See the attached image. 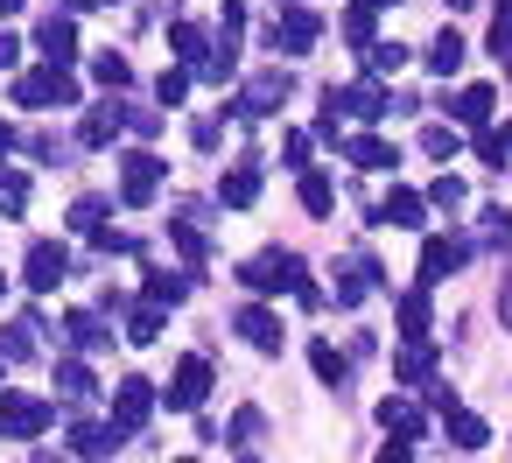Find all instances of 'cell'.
I'll return each mask as SVG.
<instances>
[{
  "mask_svg": "<svg viewBox=\"0 0 512 463\" xmlns=\"http://www.w3.org/2000/svg\"><path fill=\"white\" fill-rule=\"evenodd\" d=\"M316 36H323V22L302 8V0H274V22H267V50H281V57H309L316 50Z\"/></svg>",
  "mask_w": 512,
  "mask_h": 463,
  "instance_id": "obj_1",
  "label": "cell"
},
{
  "mask_svg": "<svg viewBox=\"0 0 512 463\" xmlns=\"http://www.w3.org/2000/svg\"><path fill=\"white\" fill-rule=\"evenodd\" d=\"M239 288H253V295H302L309 288V267L295 260V253H260V260H246L239 267Z\"/></svg>",
  "mask_w": 512,
  "mask_h": 463,
  "instance_id": "obj_2",
  "label": "cell"
},
{
  "mask_svg": "<svg viewBox=\"0 0 512 463\" xmlns=\"http://www.w3.org/2000/svg\"><path fill=\"white\" fill-rule=\"evenodd\" d=\"M155 197H162V155H155V148H127V155H120V204L141 211V204H155Z\"/></svg>",
  "mask_w": 512,
  "mask_h": 463,
  "instance_id": "obj_3",
  "label": "cell"
},
{
  "mask_svg": "<svg viewBox=\"0 0 512 463\" xmlns=\"http://www.w3.org/2000/svg\"><path fill=\"white\" fill-rule=\"evenodd\" d=\"M463 260H470V239L463 232H428L421 239V288H442Z\"/></svg>",
  "mask_w": 512,
  "mask_h": 463,
  "instance_id": "obj_4",
  "label": "cell"
},
{
  "mask_svg": "<svg viewBox=\"0 0 512 463\" xmlns=\"http://www.w3.org/2000/svg\"><path fill=\"white\" fill-rule=\"evenodd\" d=\"M15 99H22V106H78V78H71L64 64H50V71L15 78Z\"/></svg>",
  "mask_w": 512,
  "mask_h": 463,
  "instance_id": "obj_5",
  "label": "cell"
},
{
  "mask_svg": "<svg viewBox=\"0 0 512 463\" xmlns=\"http://www.w3.org/2000/svg\"><path fill=\"white\" fill-rule=\"evenodd\" d=\"M288 92H295V78L274 64V71H260V78H253V85L232 99V113H246V120H267V113H281V106H288Z\"/></svg>",
  "mask_w": 512,
  "mask_h": 463,
  "instance_id": "obj_6",
  "label": "cell"
},
{
  "mask_svg": "<svg viewBox=\"0 0 512 463\" xmlns=\"http://www.w3.org/2000/svg\"><path fill=\"white\" fill-rule=\"evenodd\" d=\"M330 99H337V113H351V120H386L393 113V92L379 85V78H358V85H330Z\"/></svg>",
  "mask_w": 512,
  "mask_h": 463,
  "instance_id": "obj_7",
  "label": "cell"
},
{
  "mask_svg": "<svg viewBox=\"0 0 512 463\" xmlns=\"http://www.w3.org/2000/svg\"><path fill=\"white\" fill-rule=\"evenodd\" d=\"M64 274H71V253H64L57 239H36V246H29V260H22V281H29L36 295H50Z\"/></svg>",
  "mask_w": 512,
  "mask_h": 463,
  "instance_id": "obj_8",
  "label": "cell"
},
{
  "mask_svg": "<svg viewBox=\"0 0 512 463\" xmlns=\"http://www.w3.org/2000/svg\"><path fill=\"white\" fill-rule=\"evenodd\" d=\"M232 330L253 344V351H267V358H281V344H288V330H281V316L274 309H260V302H246L239 316H232Z\"/></svg>",
  "mask_w": 512,
  "mask_h": 463,
  "instance_id": "obj_9",
  "label": "cell"
},
{
  "mask_svg": "<svg viewBox=\"0 0 512 463\" xmlns=\"http://www.w3.org/2000/svg\"><path fill=\"white\" fill-rule=\"evenodd\" d=\"M204 393H211V358H197V351H190V358L169 372V407H176V414H190V407H204Z\"/></svg>",
  "mask_w": 512,
  "mask_h": 463,
  "instance_id": "obj_10",
  "label": "cell"
},
{
  "mask_svg": "<svg viewBox=\"0 0 512 463\" xmlns=\"http://www.w3.org/2000/svg\"><path fill=\"white\" fill-rule=\"evenodd\" d=\"M148 414H155V379H141V372L120 379V386H113V421L134 435V428H148Z\"/></svg>",
  "mask_w": 512,
  "mask_h": 463,
  "instance_id": "obj_11",
  "label": "cell"
},
{
  "mask_svg": "<svg viewBox=\"0 0 512 463\" xmlns=\"http://www.w3.org/2000/svg\"><path fill=\"white\" fill-rule=\"evenodd\" d=\"M50 421H57V407H43V400H0V435H15V442L43 435Z\"/></svg>",
  "mask_w": 512,
  "mask_h": 463,
  "instance_id": "obj_12",
  "label": "cell"
},
{
  "mask_svg": "<svg viewBox=\"0 0 512 463\" xmlns=\"http://www.w3.org/2000/svg\"><path fill=\"white\" fill-rule=\"evenodd\" d=\"M372 225H393V232H421V225H428V197H414V190H393L386 204H372Z\"/></svg>",
  "mask_w": 512,
  "mask_h": 463,
  "instance_id": "obj_13",
  "label": "cell"
},
{
  "mask_svg": "<svg viewBox=\"0 0 512 463\" xmlns=\"http://www.w3.org/2000/svg\"><path fill=\"white\" fill-rule=\"evenodd\" d=\"M393 379H400V386H428V379H435V351H428V337H400V351H393Z\"/></svg>",
  "mask_w": 512,
  "mask_h": 463,
  "instance_id": "obj_14",
  "label": "cell"
},
{
  "mask_svg": "<svg viewBox=\"0 0 512 463\" xmlns=\"http://www.w3.org/2000/svg\"><path fill=\"white\" fill-rule=\"evenodd\" d=\"M36 50H43L50 64H71V57H78V22H71V15H50V22L36 29Z\"/></svg>",
  "mask_w": 512,
  "mask_h": 463,
  "instance_id": "obj_15",
  "label": "cell"
},
{
  "mask_svg": "<svg viewBox=\"0 0 512 463\" xmlns=\"http://www.w3.org/2000/svg\"><path fill=\"white\" fill-rule=\"evenodd\" d=\"M120 127H127V106L106 99V106H92V113L78 120V141H85V148H106V141H120Z\"/></svg>",
  "mask_w": 512,
  "mask_h": 463,
  "instance_id": "obj_16",
  "label": "cell"
},
{
  "mask_svg": "<svg viewBox=\"0 0 512 463\" xmlns=\"http://www.w3.org/2000/svg\"><path fill=\"white\" fill-rule=\"evenodd\" d=\"M344 155H351L365 176H386V169L400 162V148H393V141H379V134H358V141H344Z\"/></svg>",
  "mask_w": 512,
  "mask_h": 463,
  "instance_id": "obj_17",
  "label": "cell"
},
{
  "mask_svg": "<svg viewBox=\"0 0 512 463\" xmlns=\"http://www.w3.org/2000/svg\"><path fill=\"white\" fill-rule=\"evenodd\" d=\"M253 197H260V162H239V169H225V176H218V204L246 211Z\"/></svg>",
  "mask_w": 512,
  "mask_h": 463,
  "instance_id": "obj_18",
  "label": "cell"
},
{
  "mask_svg": "<svg viewBox=\"0 0 512 463\" xmlns=\"http://www.w3.org/2000/svg\"><path fill=\"white\" fill-rule=\"evenodd\" d=\"M379 428L400 435V442H421V435H428V421H421L414 400H379Z\"/></svg>",
  "mask_w": 512,
  "mask_h": 463,
  "instance_id": "obj_19",
  "label": "cell"
},
{
  "mask_svg": "<svg viewBox=\"0 0 512 463\" xmlns=\"http://www.w3.org/2000/svg\"><path fill=\"white\" fill-rule=\"evenodd\" d=\"M64 330H71V344H78V351H106V344H113V330H106V316H99V309H71V316H64Z\"/></svg>",
  "mask_w": 512,
  "mask_h": 463,
  "instance_id": "obj_20",
  "label": "cell"
},
{
  "mask_svg": "<svg viewBox=\"0 0 512 463\" xmlns=\"http://www.w3.org/2000/svg\"><path fill=\"white\" fill-rule=\"evenodd\" d=\"M120 435H127L120 421H106V428H92V421H85V428H71V449H78V456H92V463H106V456L120 449Z\"/></svg>",
  "mask_w": 512,
  "mask_h": 463,
  "instance_id": "obj_21",
  "label": "cell"
},
{
  "mask_svg": "<svg viewBox=\"0 0 512 463\" xmlns=\"http://www.w3.org/2000/svg\"><path fill=\"white\" fill-rule=\"evenodd\" d=\"M491 106H498V92H491V85H463L449 113H456V127H484V120H491Z\"/></svg>",
  "mask_w": 512,
  "mask_h": 463,
  "instance_id": "obj_22",
  "label": "cell"
},
{
  "mask_svg": "<svg viewBox=\"0 0 512 463\" xmlns=\"http://www.w3.org/2000/svg\"><path fill=\"white\" fill-rule=\"evenodd\" d=\"M393 316H400V337H428V288L393 295Z\"/></svg>",
  "mask_w": 512,
  "mask_h": 463,
  "instance_id": "obj_23",
  "label": "cell"
},
{
  "mask_svg": "<svg viewBox=\"0 0 512 463\" xmlns=\"http://www.w3.org/2000/svg\"><path fill=\"white\" fill-rule=\"evenodd\" d=\"M57 393H64L71 407H85V400L99 393V379H92V365H78V358H64V365H57Z\"/></svg>",
  "mask_w": 512,
  "mask_h": 463,
  "instance_id": "obj_24",
  "label": "cell"
},
{
  "mask_svg": "<svg viewBox=\"0 0 512 463\" xmlns=\"http://www.w3.org/2000/svg\"><path fill=\"white\" fill-rule=\"evenodd\" d=\"M442 428H449V442H456V449H484V442H491V428H484L470 407H449V414H442Z\"/></svg>",
  "mask_w": 512,
  "mask_h": 463,
  "instance_id": "obj_25",
  "label": "cell"
},
{
  "mask_svg": "<svg viewBox=\"0 0 512 463\" xmlns=\"http://www.w3.org/2000/svg\"><path fill=\"white\" fill-rule=\"evenodd\" d=\"M169 43H176V57H183L190 71H197V64H204V57L218 50V43H211V36L197 29V22H176V29H169Z\"/></svg>",
  "mask_w": 512,
  "mask_h": 463,
  "instance_id": "obj_26",
  "label": "cell"
},
{
  "mask_svg": "<svg viewBox=\"0 0 512 463\" xmlns=\"http://www.w3.org/2000/svg\"><path fill=\"white\" fill-rule=\"evenodd\" d=\"M463 50H470V43H463L456 29H442V36L428 43V71H435V78H449V71H463Z\"/></svg>",
  "mask_w": 512,
  "mask_h": 463,
  "instance_id": "obj_27",
  "label": "cell"
},
{
  "mask_svg": "<svg viewBox=\"0 0 512 463\" xmlns=\"http://www.w3.org/2000/svg\"><path fill=\"white\" fill-rule=\"evenodd\" d=\"M309 365H316V379H323V386H337V393H344V379H351V358H344L337 344H309Z\"/></svg>",
  "mask_w": 512,
  "mask_h": 463,
  "instance_id": "obj_28",
  "label": "cell"
},
{
  "mask_svg": "<svg viewBox=\"0 0 512 463\" xmlns=\"http://www.w3.org/2000/svg\"><path fill=\"white\" fill-rule=\"evenodd\" d=\"M330 204H337V183H330L323 169H302V211H309V218H323Z\"/></svg>",
  "mask_w": 512,
  "mask_h": 463,
  "instance_id": "obj_29",
  "label": "cell"
},
{
  "mask_svg": "<svg viewBox=\"0 0 512 463\" xmlns=\"http://www.w3.org/2000/svg\"><path fill=\"white\" fill-rule=\"evenodd\" d=\"M183 295H190V274H169V267L148 274V302H155V309H176Z\"/></svg>",
  "mask_w": 512,
  "mask_h": 463,
  "instance_id": "obj_30",
  "label": "cell"
},
{
  "mask_svg": "<svg viewBox=\"0 0 512 463\" xmlns=\"http://www.w3.org/2000/svg\"><path fill=\"white\" fill-rule=\"evenodd\" d=\"M169 239H176V253H183L190 267H204V253H211V246H204V232H197L190 218H169Z\"/></svg>",
  "mask_w": 512,
  "mask_h": 463,
  "instance_id": "obj_31",
  "label": "cell"
},
{
  "mask_svg": "<svg viewBox=\"0 0 512 463\" xmlns=\"http://www.w3.org/2000/svg\"><path fill=\"white\" fill-rule=\"evenodd\" d=\"M0 211H8V218L29 211V176L22 169H0Z\"/></svg>",
  "mask_w": 512,
  "mask_h": 463,
  "instance_id": "obj_32",
  "label": "cell"
},
{
  "mask_svg": "<svg viewBox=\"0 0 512 463\" xmlns=\"http://www.w3.org/2000/svg\"><path fill=\"white\" fill-rule=\"evenodd\" d=\"M491 57L512 71V0H498V15H491Z\"/></svg>",
  "mask_w": 512,
  "mask_h": 463,
  "instance_id": "obj_33",
  "label": "cell"
},
{
  "mask_svg": "<svg viewBox=\"0 0 512 463\" xmlns=\"http://www.w3.org/2000/svg\"><path fill=\"white\" fill-rule=\"evenodd\" d=\"M92 71H99V85H106V92H127V85H134V64H127L120 50H106V57L92 64Z\"/></svg>",
  "mask_w": 512,
  "mask_h": 463,
  "instance_id": "obj_34",
  "label": "cell"
},
{
  "mask_svg": "<svg viewBox=\"0 0 512 463\" xmlns=\"http://www.w3.org/2000/svg\"><path fill=\"white\" fill-rule=\"evenodd\" d=\"M456 148H463V134H456V127H421V155H435V162H456Z\"/></svg>",
  "mask_w": 512,
  "mask_h": 463,
  "instance_id": "obj_35",
  "label": "cell"
},
{
  "mask_svg": "<svg viewBox=\"0 0 512 463\" xmlns=\"http://www.w3.org/2000/svg\"><path fill=\"white\" fill-rule=\"evenodd\" d=\"M36 330H43V323H36V316H22L8 337H0V358H29V351H36Z\"/></svg>",
  "mask_w": 512,
  "mask_h": 463,
  "instance_id": "obj_36",
  "label": "cell"
},
{
  "mask_svg": "<svg viewBox=\"0 0 512 463\" xmlns=\"http://www.w3.org/2000/svg\"><path fill=\"white\" fill-rule=\"evenodd\" d=\"M372 15H379V8H365V0H358V8H344V36H351L358 50H372V43H379V36H372Z\"/></svg>",
  "mask_w": 512,
  "mask_h": 463,
  "instance_id": "obj_37",
  "label": "cell"
},
{
  "mask_svg": "<svg viewBox=\"0 0 512 463\" xmlns=\"http://www.w3.org/2000/svg\"><path fill=\"white\" fill-rule=\"evenodd\" d=\"M400 64H407V50H400V43H372V50H365V71H372V78H393Z\"/></svg>",
  "mask_w": 512,
  "mask_h": 463,
  "instance_id": "obj_38",
  "label": "cell"
},
{
  "mask_svg": "<svg viewBox=\"0 0 512 463\" xmlns=\"http://www.w3.org/2000/svg\"><path fill=\"white\" fill-rule=\"evenodd\" d=\"M99 225H106V197H78V204H71V232H85V239H92Z\"/></svg>",
  "mask_w": 512,
  "mask_h": 463,
  "instance_id": "obj_39",
  "label": "cell"
},
{
  "mask_svg": "<svg viewBox=\"0 0 512 463\" xmlns=\"http://www.w3.org/2000/svg\"><path fill=\"white\" fill-rule=\"evenodd\" d=\"M127 337H134V344H155V337H162V309H155V302H141V309L127 316Z\"/></svg>",
  "mask_w": 512,
  "mask_h": 463,
  "instance_id": "obj_40",
  "label": "cell"
},
{
  "mask_svg": "<svg viewBox=\"0 0 512 463\" xmlns=\"http://www.w3.org/2000/svg\"><path fill=\"white\" fill-rule=\"evenodd\" d=\"M260 428H267V421H260V407H239V414H232V442H239V449H253V442H260Z\"/></svg>",
  "mask_w": 512,
  "mask_h": 463,
  "instance_id": "obj_41",
  "label": "cell"
},
{
  "mask_svg": "<svg viewBox=\"0 0 512 463\" xmlns=\"http://www.w3.org/2000/svg\"><path fill=\"white\" fill-rule=\"evenodd\" d=\"M239 29H246V0H225L218 8V43H239Z\"/></svg>",
  "mask_w": 512,
  "mask_h": 463,
  "instance_id": "obj_42",
  "label": "cell"
},
{
  "mask_svg": "<svg viewBox=\"0 0 512 463\" xmlns=\"http://www.w3.org/2000/svg\"><path fill=\"white\" fill-rule=\"evenodd\" d=\"M183 92H190V71H162V78H155V99H162V106H183Z\"/></svg>",
  "mask_w": 512,
  "mask_h": 463,
  "instance_id": "obj_43",
  "label": "cell"
},
{
  "mask_svg": "<svg viewBox=\"0 0 512 463\" xmlns=\"http://www.w3.org/2000/svg\"><path fill=\"white\" fill-rule=\"evenodd\" d=\"M316 134L344 148V113H337V99H330V92H323V113H316Z\"/></svg>",
  "mask_w": 512,
  "mask_h": 463,
  "instance_id": "obj_44",
  "label": "cell"
},
{
  "mask_svg": "<svg viewBox=\"0 0 512 463\" xmlns=\"http://www.w3.org/2000/svg\"><path fill=\"white\" fill-rule=\"evenodd\" d=\"M428 204H435V211H456V204H463V183H456V176H435V183H428Z\"/></svg>",
  "mask_w": 512,
  "mask_h": 463,
  "instance_id": "obj_45",
  "label": "cell"
},
{
  "mask_svg": "<svg viewBox=\"0 0 512 463\" xmlns=\"http://www.w3.org/2000/svg\"><path fill=\"white\" fill-rule=\"evenodd\" d=\"M281 162L288 169H309V134H281Z\"/></svg>",
  "mask_w": 512,
  "mask_h": 463,
  "instance_id": "obj_46",
  "label": "cell"
},
{
  "mask_svg": "<svg viewBox=\"0 0 512 463\" xmlns=\"http://www.w3.org/2000/svg\"><path fill=\"white\" fill-rule=\"evenodd\" d=\"M477 155H484V169H505V155H512V148H505V134H484V141H477Z\"/></svg>",
  "mask_w": 512,
  "mask_h": 463,
  "instance_id": "obj_47",
  "label": "cell"
},
{
  "mask_svg": "<svg viewBox=\"0 0 512 463\" xmlns=\"http://www.w3.org/2000/svg\"><path fill=\"white\" fill-rule=\"evenodd\" d=\"M218 134H225V127H218V120H197V127H190V141H197V148H204V155H211V148H218Z\"/></svg>",
  "mask_w": 512,
  "mask_h": 463,
  "instance_id": "obj_48",
  "label": "cell"
},
{
  "mask_svg": "<svg viewBox=\"0 0 512 463\" xmlns=\"http://www.w3.org/2000/svg\"><path fill=\"white\" fill-rule=\"evenodd\" d=\"M379 463H414V442H400V435H393V442H379Z\"/></svg>",
  "mask_w": 512,
  "mask_h": 463,
  "instance_id": "obj_49",
  "label": "cell"
},
{
  "mask_svg": "<svg viewBox=\"0 0 512 463\" xmlns=\"http://www.w3.org/2000/svg\"><path fill=\"white\" fill-rule=\"evenodd\" d=\"M15 64H22V43H15L8 29H0V71H15Z\"/></svg>",
  "mask_w": 512,
  "mask_h": 463,
  "instance_id": "obj_50",
  "label": "cell"
},
{
  "mask_svg": "<svg viewBox=\"0 0 512 463\" xmlns=\"http://www.w3.org/2000/svg\"><path fill=\"white\" fill-rule=\"evenodd\" d=\"M498 316L512 323V267H505V288H498Z\"/></svg>",
  "mask_w": 512,
  "mask_h": 463,
  "instance_id": "obj_51",
  "label": "cell"
},
{
  "mask_svg": "<svg viewBox=\"0 0 512 463\" xmlns=\"http://www.w3.org/2000/svg\"><path fill=\"white\" fill-rule=\"evenodd\" d=\"M64 8H71V15H85V8H113V0H64Z\"/></svg>",
  "mask_w": 512,
  "mask_h": 463,
  "instance_id": "obj_52",
  "label": "cell"
},
{
  "mask_svg": "<svg viewBox=\"0 0 512 463\" xmlns=\"http://www.w3.org/2000/svg\"><path fill=\"white\" fill-rule=\"evenodd\" d=\"M29 8V0H0V22H8V15H22Z\"/></svg>",
  "mask_w": 512,
  "mask_h": 463,
  "instance_id": "obj_53",
  "label": "cell"
},
{
  "mask_svg": "<svg viewBox=\"0 0 512 463\" xmlns=\"http://www.w3.org/2000/svg\"><path fill=\"white\" fill-rule=\"evenodd\" d=\"M8 148H15V127H8V120H0V155H8Z\"/></svg>",
  "mask_w": 512,
  "mask_h": 463,
  "instance_id": "obj_54",
  "label": "cell"
},
{
  "mask_svg": "<svg viewBox=\"0 0 512 463\" xmlns=\"http://www.w3.org/2000/svg\"><path fill=\"white\" fill-rule=\"evenodd\" d=\"M365 8H400V0H365Z\"/></svg>",
  "mask_w": 512,
  "mask_h": 463,
  "instance_id": "obj_55",
  "label": "cell"
},
{
  "mask_svg": "<svg viewBox=\"0 0 512 463\" xmlns=\"http://www.w3.org/2000/svg\"><path fill=\"white\" fill-rule=\"evenodd\" d=\"M442 8H470V0H442Z\"/></svg>",
  "mask_w": 512,
  "mask_h": 463,
  "instance_id": "obj_56",
  "label": "cell"
},
{
  "mask_svg": "<svg viewBox=\"0 0 512 463\" xmlns=\"http://www.w3.org/2000/svg\"><path fill=\"white\" fill-rule=\"evenodd\" d=\"M505 148H512V127H505Z\"/></svg>",
  "mask_w": 512,
  "mask_h": 463,
  "instance_id": "obj_57",
  "label": "cell"
},
{
  "mask_svg": "<svg viewBox=\"0 0 512 463\" xmlns=\"http://www.w3.org/2000/svg\"><path fill=\"white\" fill-rule=\"evenodd\" d=\"M176 463H197V456H176Z\"/></svg>",
  "mask_w": 512,
  "mask_h": 463,
  "instance_id": "obj_58",
  "label": "cell"
},
{
  "mask_svg": "<svg viewBox=\"0 0 512 463\" xmlns=\"http://www.w3.org/2000/svg\"><path fill=\"white\" fill-rule=\"evenodd\" d=\"M43 463H64V456H43Z\"/></svg>",
  "mask_w": 512,
  "mask_h": 463,
  "instance_id": "obj_59",
  "label": "cell"
},
{
  "mask_svg": "<svg viewBox=\"0 0 512 463\" xmlns=\"http://www.w3.org/2000/svg\"><path fill=\"white\" fill-rule=\"evenodd\" d=\"M0 372H8V358H0Z\"/></svg>",
  "mask_w": 512,
  "mask_h": 463,
  "instance_id": "obj_60",
  "label": "cell"
},
{
  "mask_svg": "<svg viewBox=\"0 0 512 463\" xmlns=\"http://www.w3.org/2000/svg\"><path fill=\"white\" fill-rule=\"evenodd\" d=\"M0 281H8V274H0Z\"/></svg>",
  "mask_w": 512,
  "mask_h": 463,
  "instance_id": "obj_61",
  "label": "cell"
},
{
  "mask_svg": "<svg viewBox=\"0 0 512 463\" xmlns=\"http://www.w3.org/2000/svg\"><path fill=\"white\" fill-rule=\"evenodd\" d=\"M246 463H253V456H246Z\"/></svg>",
  "mask_w": 512,
  "mask_h": 463,
  "instance_id": "obj_62",
  "label": "cell"
}]
</instances>
